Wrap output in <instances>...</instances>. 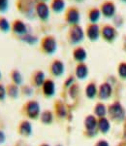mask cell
Here are the masks:
<instances>
[{
    "label": "cell",
    "mask_w": 126,
    "mask_h": 146,
    "mask_svg": "<svg viewBox=\"0 0 126 146\" xmlns=\"http://www.w3.org/2000/svg\"><path fill=\"white\" fill-rule=\"evenodd\" d=\"M10 78L12 80V83L20 86L22 83V75L18 69H13L10 71Z\"/></svg>",
    "instance_id": "22"
},
{
    "label": "cell",
    "mask_w": 126,
    "mask_h": 146,
    "mask_svg": "<svg viewBox=\"0 0 126 146\" xmlns=\"http://www.w3.org/2000/svg\"><path fill=\"white\" fill-rule=\"evenodd\" d=\"M121 1H123V2H125V3H126V0H121Z\"/></svg>",
    "instance_id": "41"
},
{
    "label": "cell",
    "mask_w": 126,
    "mask_h": 146,
    "mask_svg": "<svg viewBox=\"0 0 126 146\" xmlns=\"http://www.w3.org/2000/svg\"><path fill=\"white\" fill-rule=\"evenodd\" d=\"M94 113L95 115L100 118H103L107 113V108L103 103H97L96 106L94 107Z\"/></svg>",
    "instance_id": "28"
},
{
    "label": "cell",
    "mask_w": 126,
    "mask_h": 146,
    "mask_svg": "<svg viewBox=\"0 0 126 146\" xmlns=\"http://www.w3.org/2000/svg\"><path fill=\"white\" fill-rule=\"evenodd\" d=\"M20 40H22L23 42L28 43V44H35L37 42V37L29 33H26L25 35H23V36H20Z\"/></svg>",
    "instance_id": "29"
},
{
    "label": "cell",
    "mask_w": 126,
    "mask_h": 146,
    "mask_svg": "<svg viewBox=\"0 0 126 146\" xmlns=\"http://www.w3.org/2000/svg\"><path fill=\"white\" fill-rule=\"evenodd\" d=\"M11 30L13 31V33L17 34L20 37L27 33V27L24 22L17 19L11 23Z\"/></svg>",
    "instance_id": "7"
},
{
    "label": "cell",
    "mask_w": 126,
    "mask_h": 146,
    "mask_svg": "<svg viewBox=\"0 0 126 146\" xmlns=\"http://www.w3.org/2000/svg\"><path fill=\"white\" fill-rule=\"evenodd\" d=\"M118 74L122 78H126V63L122 62L118 66Z\"/></svg>",
    "instance_id": "30"
},
{
    "label": "cell",
    "mask_w": 126,
    "mask_h": 146,
    "mask_svg": "<svg viewBox=\"0 0 126 146\" xmlns=\"http://www.w3.org/2000/svg\"><path fill=\"white\" fill-rule=\"evenodd\" d=\"M73 84H75V78H74V76H69L68 78H67L66 81H65L64 87H65V88H70V87H71Z\"/></svg>",
    "instance_id": "34"
},
{
    "label": "cell",
    "mask_w": 126,
    "mask_h": 146,
    "mask_svg": "<svg viewBox=\"0 0 126 146\" xmlns=\"http://www.w3.org/2000/svg\"><path fill=\"white\" fill-rule=\"evenodd\" d=\"M6 93H7V96H9L12 100H16V98H18V94H20L18 86L13 83L8 84L6 86Z\"/></svg>",
    "instance_id": "19"
},
{
    "label": "cell",
    "mask_w": 126,
    "mask_h": 146,
    "mask_svg": "<svg viewBox=\"0 0 126 146\" xmlns=\"http://www.w3.org/2000/svg\"><path fill=\"white\" fill-rule=\"evenodd\" d=\"M81 20V14L78 8L76 7H69L65 12V21L67 23L71 25H79V22Z\"/></svg>",
    "instance_id": "4"
},
{
    "label": "cell",
    "mask_w": 126,
    "mask_h": 146,
    "mask_svg": "<svg viewBox=\"0 0 126 146\" xmlns=\"http://www.w3.org/2000/svg\"><path fill=\"white\" fill-rule=\"evenodd\" d=\"M111 95H112L111 85L109 83H103L99 88V93H98L99 98H102V100H106V98H109Z\"/></svg>",
    "instance_id": "18"
},
{
    "label": "cell",
    "mask_w": 126,
    "mask_h": 146,
    "mask_svg": "<svg viewBox=\"0 0 126 146\" xmlns=\"http://www.w3.org/2000/svg\"><path fill=\"white\" fill-rule=\"evenodd\" d=\"M96 146H109L108 142H107L106 140H99L97 142Z\"/></svg>",
    "instance_id": "37"
},
{
    "label": "cell",
    "mask_w": 126,
    "mask_h": 146,
    "mask_svg": "<svg viewBox=\"0 0 126 146\" xmlns=\"http://www.w3.org/2000/svg\"><path fill=\"white\" fill-rule=\"evenodd\" d=\"M100 11H101V14L106 18H112L116 15V5L115 3L111 1H106L104 2L101 5V8H100Z\"/></svg>",
    "instance_id": "8"
},
{
    "label": "cell",
    "mask_w": 126,
    "mask_h": 146,
    "mask_svg": "<svg viewBox=\"0 0 126 146\" xmlns=\"http://www.w3.org/2000/svg\"><path fill=\"white\" fill-rule=\"evenodd\" d=\"M97 120L93 115H88L85 119V133L89 136H94L97 129Z\"/></svg>",
    "instance_id": "6"
},
{
    "label": "cell",
    "mask_w": 126,
    "mask_h": 146,
    "mask_svg": "<svg viewBox=\"0 0 126 146\" xmlns=\"http://www.w3.org/2000/svg\"><path fill=\"white\" fill-rule=\"evenodd\" d=\"M85 95L88 98H93L97 95V87L95 83L90 82L89 84H87L85 88Z\"/></svg>",
    "instance_id": "26"
},
{
    "label": "cell",
    "mask_w": 126,
    "mask_h": 146,
    "mask_svg": "<svg viewBox=\"0 0 126 146\" xmlns=\"http://www.w3.org/2000/svg\"><path fill=\"white\" fill-rule=\"evenodd\" d=\"M36 1H37V3H38V2H45L46 3V2L49 1V0H36Z\"/></svg>",
    "instance_id": "38"
},
{
    "label": "cell",
    "mask_w": 126,
    "mask_h": 146,
    "mask_svg": "<svg viewBox=\"0 0 126 146\" xmlns=\"http://www.w3.org/2000/svg\"><path fill=\"white\" fill-rule=\"evenodd\" d=\"M6 140V135L5 133H4L3 131H1L0 129V144H2V143H4Z\"/></svg>",
    "instance_id": "36"
},
{
    "label": "cell",
    "mask_w": 126,
    "mask_h": 146,
    "mask_svg": "<svg viewBox=\"0 0 126 146\" xmlns=\"http://www.w3.org/2000/svg\"><path fill=\"white\" fill-rule=\"evenodd\" d=\"M97 129L103 133H108L109 129H110L109 121L106 118H104V117L103 118H100L99 121H98V123H97Z\"/></svg>",
    "instance_id": "25"
},
{
    "label": "cell",
    "mask_w": 126,
    "mask_h": 146,
    "mask_svg": "<svg viewBox=\"0 0 126 146\" xmlns=\"http://www.w3.org/2000/svg\"><path fill=\"white\" fill-rule=\"evenodd\" d=\"M41 122L45 125H50L53 121V114L51 110H45L44 112L41 113L40 115Z\"/></svg>",
    "instance_id": "24"
},
{
    "label": "cell",
    "mask_w": 126,
    "mask_h": 146,
    "mask_svg": "<svg viewBox=\"0 0 126 146\" xmlns=\"http://www.w3.org/2000/svg\"><path fill=\"white\" fill-rule=\"evenodd\" d=\"M9 0H0V13H5L8 10Z\"/></svg>",
    "instance_id": "31"
},
{
    "label": "cell",
    "mask_w": 126,
    "mask_h": 146,
    "mask_svg": "<svg viewBox=\"0 0 126 146\" xmlns=\"http://www.w3.org/2000/svg\"><path fill=\"white\" fill-rule=\"evenodd\" d=\"M85 38L83 29L79 25H71L68 31V39L71 44H79Z\"/></svg>",
    "instance_id": "3"
},
{
    "label": "cell",
    "mask_w": 126,
    "mask_h": 146,
    "mask_svg": "<svg viewBox=\"0 0 126 146\" xmlns=\"http://www.w3.org/2000/svg\"><path fill=\"white\" fill-rule=\"evenodd\" d=\"M40 146H50V145H48V144H41Z\"/></svg>",
    "instance_id": "40"
},
{
    "label": "cell",
    "mask_w": 126,
    "mask_h": 146,
    "mask_svg": "<svg viewBox=\"0 0 126 146\" xmlns=\"http://www.w3.org/2000/svg\"><path fill=\"white\" fill-rule=\"evenodd\" d=\"M75 74H76V77L78 79H80V80L85 79L88 75L87 65L83 62H79L76 66V69H75Z\"/></svg>",
    "instance_id": "15"
},
{
    "label": "cell",
    "mask_w": 126,
    "mask_h": 146,
    "mask_svg": "<svg viewBox=\"0 0 126 146\" xmlns=\"http://www.w3.org/2000/svg\"><path fill=\"white\" fill-rule=\"evenodd\" d=\"M64 63L60 60H53L50 65V71L55 77H59L64 73Z\"/></svg>",
    "instance_id": "10"
},
{
    "label": "cell",
    "mask_w": 126,
    "mask_h": 146,
    "mask_svg": "<svg viewBox=\"0 0 126 146\" xmlns=\"http://www.w3.org/2000/svg\"><path fill=\"white\" fill-rule=\"evenodd\" d=\"M87 56V53L83 47H77L73 51V58L76 62H83L86 60Z\"/></svg>",
    "instance_id": "17"
},
{
    "label": "cell",
    "mask_w": 126,
    "mask_h": 146,
    "mask_svg": "<svg viewBox=\"0 0 126 146\" xmlns=\"http://www.w3.org/2000/svg\"><path fill=\"white\" fill-rule=\"evenodd\" d=\"M110 115L113 119L116 120H122L124 117V110L119 103H115L110 107Z\"/></svg>",
    "instance_id": "13"
},
{
    "label": "cell",
    "mask_w": 126,
    "mask_h": 146,
    "mask_svg": "<svg viewBox=\"0 0 126 146\" xmlns=\"http://www.w3.org/2000/svg\"><path fill=\"white\" fill-rule=\"evenodd\" d=\"M31 81L33 86L35 87H41L45 82V74L42 70H36L33 72L31 77Z\"/></svg>",
    "instance_id": "16"
},
{
    "label": "cell",
    "mask_w": 126,
    "mask_h": 146,
    "mask_svg": "<svg viewBox=\"0 0 126 146\" xmlns=\"http://www.w3.org/2000/svg\"><path fill=\"white\" fill-rule=\"evenodd\" d=\"M22 111L27 118L33 120L37 119L41 115L40 105H39V103L36 100L26 101L22 107Z\"/></svg>",
    "instance_id": "1"
},
{
    "label": "cell",
    "mask_w": 126,
    "mask_h": 146,
    "mask_svg": "<svg viewBox=\"0 0 126 146\" xmlns=\"http://www.w3.org/2000/svg\"><path fill=\"white\" fill-rule=\"evenodd\" d=\"M42 91L44 96L47 98H52L55 93V84L52 79L45 80L44 84L42 85Z\"/></svg>",
    "instance_id": "11"
},
{
    "label": "cell",
    "mask_w": 126,
    "mask_h": 146,
    "mask_svg": "<svg viewBox=\"0 0 126 146\" xmlns=\"http://www.w3.org/2000/svg\"><path fill=\"white\" fill-rule=\"evenodd\" d=\"M6 86H4L2 83H0V101H3L6 98Z\"/></svg>",
    "instance_id": "33"
},
{
    "label": "cell",
    "mask_w": 126,
    "mask_h": 146,
    "mask_svg": "<svg viewBox=\"0 0 126 146\" xmlns=\"http://www.w3.org/2000/svg\"><path fill=\"white\" fill-rule=\"evenodd\" d=\"M51 9L54 13H61L65 9V1L64 0H52Z\"/></svg>",
    "instance_id": "21"
},
{
    "label": "cell",
    "mask_w": 126,
    "mask_h": 146,
    "mask_svg": "<svg viewBox=\"0 0 126 146\" xmlns=\"http://www.w3.org/2000/svg\"><path fill=\"white\" fill-rule=\"evenodd\" d=\"M75 1H76V2H79V3H80V2H83L85 0H75Z\"/></svg>",
    "instance_id": "39"
},
{
    "label": "cell",
    "mask_w": 126,
    "mask_h": 146,
    "mask_svg": "<svg viewBox=\"0 0 126 146\" xmlns=\"http://www.w3.org/2000/svg\"><path fill=\"white\" fill-rule=\"evenodd\" d=\"M101 17V11L98 8H92L88 12V20L91 23H96Z\"/></svg>",
    "instance_id": "23"
},
{
    "label": "cell",
    "mask_w": 126,
    "mask_h": 146,
    "mask_svg": "<svg viewBox=\"0 0 126 146\" xmlns=\"http://www.w3.org/2000/svg\"><path fill=\"white\" fill-rule=\"evenodd\" d=\"M78 91H79L78 85H77V84H73L69 88V94H70V96H71L72 98H75V96H77V94H78Z\"/></svg>",
    "instance_id": "32"
},
{
    "label": "cell",
    "mask_w": 126,
    "mask_h": 146,
    "mask_svg": "<svg viewBox=\"0 0 126 146\" xmlns=\"http://www.w3.org/2000/svg\"><path fill=\"white\" fill-rule=\"evenodd\" d=\"M100 28L96 23H89L86 27V36L90 41H96L99 38Z\"/></svg>",
    "instance_id": "12"
},
{
    "label": "cell",
    "mask_w": 126,
    "mask_h": 146,
    "mask_svg": "<svg viewBox=\"0 0 126 146\" xmlns=\"http://www.w3.org/2000/svg\"><path fill=\"white\" fill-rule=\"evenodd\" d=\"M0 79H1V71H0Z\"/></svg>",
    "instance_id": "42"
},
{
    "label": "cell",
    "mask_w": 126,
    "mask_h": 146,
    "mask_svg": "<svg viewBox=\"0 0 126 146\" xmlns=\"http://www.w3.org/2000/svg\"><path fill=\"white\" fill-rule=\"evenodd\" d=\"M18 133L23 137H28L32 133V126L31 123L27 120H22L18 125Z\"/></svg>",
    "instance_id": "9"
},
{
    "label": "cell",
    "mask_w": 126,
    "mask_h": 146,
    "mask_svg": "<svg viewBox=\"0 0 126 146\" xmlns=\"http://www.w3.org/2000/svg\"><path fill=\"white\" fill-rule=\"evenodd\" d=\"M35 12L37 17L41 21H47L50 18V7L45 2H38L35 5Z\"/></svg>",
    "instance_id": "5"
},
{
    "label": "cell",
    "mask_w": 126,
    "mask_h": 146,
    "mask_svg": "<svg viewBox=\"0 0 126 146\" xmlns=\"http://www.w3.org/2000/svg\"><path fill=\"white\" fill-rule=\"evenodd\" d=\"M56 146H62V145H60V144H58V145H56Z\"/></svg>",
    "instance_id": "43"
},
{
    "label": "cell",
    "mask_w": 126,
    "mask_h": 146,
    "mask_svg": "<svg viewBox=\"0 0 126 146\" xmlns=\"http://www.w3.org/2000/svg\"><path fill=\"white\" fill-rule=\"evenodd\" d=\"M22 91V93L24 94V95H26V96H29V95H31V94H32V89L30 88V87H28V86H23Z\"/></svg>",
    "instance_id": "35"
},
{
    "label": "cell",
    "mask_w": 126,
    "mask_h": 146,
    "mask_svg": "<svg viewBox=\"0 0 126 146\" xmlns=\"http://www.w3.org/2000/svg\"><path fill=\"white\" fill-rule=\"evenodd\" d=\"M101 33L103 38L109 42H112L116 36V29L113 27H111V25H104L103 28H102Z\"/></svg>",
    "instance_id": "14"
},
{
    "label": "cell",
    "mask_w": 126,
    "mask_h": 146,
    "mask_svg": "<svg viewBox=\"0 0 126 146\" xmlns=\"http://www.w3.org/2000/svg\"><path fill=\"white\" fill-rule=\"evenodd\" d=\"M54 110H55V114L58 118L62 119L64 117H66L67 115V110L66 107H65L64 103L60 100L55 101V105H54Z\"/></svg>",
    "instance_id": "20"
},
{
    "label": "cell",
    "mask_w": 126,
    "mask_h": 146,
    "mask_svg": "<svg viewBox=\"0 0 126 146\" xmlns=\"http://www.w3.org/2000/svg\"><path fill=\"white\" fill-rule=\"evenodd\" d=\"M41 49L47 55H52L57 49L56 40L52 35H47L41 40Z\"/></svg>",
    "instance_id": "2"
},
{
    "label": "cell",
    "mask_w": 126,
    "mask_h": 146,
    "mask_svg": "<svg viewBox=\"0 0 126 146\" xmlns=\"http://www.w3.org/2000/svg\"><path fill=\"white\" fill-rule=\"evenodd\" d=\"M11 29V25L9 23V21L7 20L5 17L0 16V31L3 33H7Z\"/></svg>",
    "instance_id": "27"
}]
</instances>
